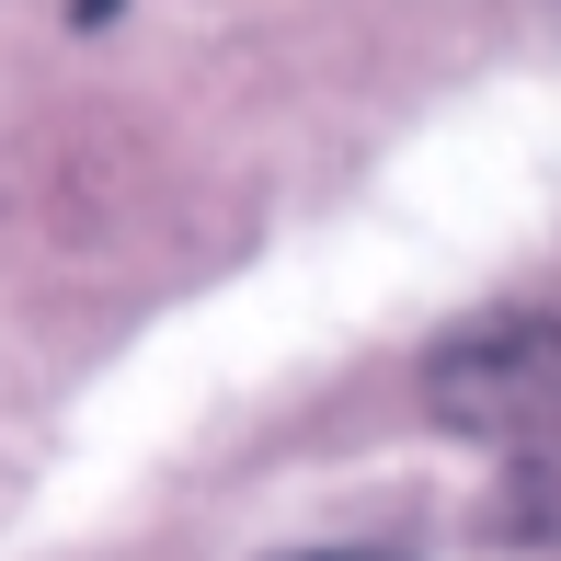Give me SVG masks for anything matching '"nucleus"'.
<instances>
[{
  "instance_id": "nucleus-1",
  "label": "nucleus",
  "mask_w": 561,
  "mask_h": 561,
  "mask_svg": "<svg viewBox=\"0 0 561 561\" xmlns=\"http://www.w3.org/2000/svg\"><path fill=\"white\" fill-rule=\"evenodd\" d=\"M424 390H436V413L458 424V436H481V447H539V436H561V321H539V310L470 321V333L436 344Z\"/></svg>"
},
{
  "instance_id": "nucleus-2",
  "label": "nucleus",
  "mask_w": 561,
  "mask_h": 561,
  "mask_svg": "<svg viewBox=\"0 0 561 561\" xmlns=\"http://www.w3.org/2000/svg\"><path fill=\"white\" fill-rule=\"evenodd\" d=\"M287 561H401V550H367V539H344V550H287Z\"/></svg>"
}]
</instances>
